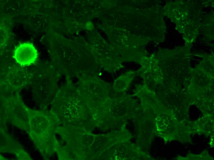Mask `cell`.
<instances>
[{"label": "cell", "mask_w": 214, "mask_h": 160, "mask_svg": "<svg viewBox=\"0 0 214 160\" xmlns=\"http://www.w3.org/2000/svg\"><path fill=\"white\" fill-rule=\"evenodd\" d=\"M38 56L37 51L33 44L25 42L20 44L16 47L13 57L18 63L24 66L34 63Z\"/></svg>", "instance_id": "obj_1"}]
</instances>
